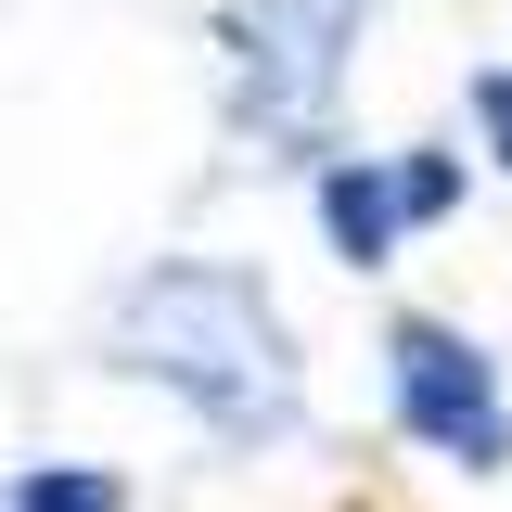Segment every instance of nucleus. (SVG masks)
I'll return each mask as SVG.
<instances>
[{
	"mask_svg": "<svg viewBox=\"0 0 512 512\" xmlns=\"http://www.w3.org/2000/svg\"><path fill=\"white\" fill-rule=\"evenodd\" d=\"M103 359L141 384H167L218 448H282L308 423V384H295V333L269 308V282L231 256H154L103 320Z\"/></svg>",
	"mask_w": 512,
	"mask_h": 512,
	"instance_id": "1",
	"label": "nucleus"
},
{
	"mask_svg": "<svg viewBox=\"0 0 512 512\" xmlns=\"http://www.w3.org/2000/svg\"><path fill=\"white\" fill-rule=\"evenodd\" d=\"M372 0H218V64H231V128L256 154H320L346 52Z\"/></svg>",
	"mask_w": 512,
	"mask_h": 512,
	"instance_id": "2",
	"label": "nucleus"
},
{
	"mask_svg": "<svg viewBox=\"0 0 512 512\" xmlns=\"http://www.w3.org/2000/svg\"><path fill=\"white\" fill-rule=\"evenodd\" d=\"M384 397H397V436L423 448V461L512 474V397H500V359H487L461 320H397V333H384Z\"/></svg>",
	"mask_w": 512,
	"mask_h": 512,
	"instance_id": "3",
	"label": "nucleus"
},
{
	"mask_svg": "<svg viewBox=\"0 0 512 512\" xmlns=\"http://www.w3.org/2000/svg\"><path fill=\"white\" fill-rule=\"evenodd\" d=\"M308 205H320V244L346 256V269H384L397 231H410V205H397V154H320Z\"/></svg>",
	"mask_w": 512,
	"mask_h": 512,
	"instance_id": "4",
	"label": "nucleus"
},
{
	"mask_svg": "<svg viewBox=\"0 0 512 512\" xmlns=\"http://www.w3.org/2000/svg\"><path fill=\"white\" fill-rule=\"evenodd\" d=\"M0 512H128V487L103 461H26V474L0 487Z\"/></svg>",
	"mask_w": 512,
	"mask_h": 512,
	"instance_id": "5",
	"label": "nucleus"
},
{
	"mask_svg": "<svg viewBox=\"0 0 512 512\" xmlns=\"http://www.w3.org/2000/svg\"><path fill=\"white\" fill-rule=\"evenodd\" d=\"M397 205H410V231H436L448 205H461V154H448V141H410V154H397Z\"/></svg>",
	"mask_w": 512,
	"mask_h": 512,
	"instance_id": "6",
	"label": "nucleus"
},
{
	"mask_svg": "<svg viewBox=\"0 0 512 512\" xmlns=\"http://www.w3.org/2000/svg\"><path fill=\"white\" fill-rule=\"evenodd\" d=\"M474 128H487V154L512 167V64H487V77H474Z\"/></svg>",
	"mask_w": 512,
	"mask_h": 512,
	"instance_id": "7",
	"label": "nucleus"
}]
</instances>
